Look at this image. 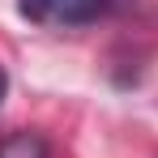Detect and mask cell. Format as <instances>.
Instances as JSON below:
<instances>
[{
    "instance_id": "1",
    "label": "cell",
    "mask_w": 158,
    "mask_h": 158,
    "mask_svg": "<svg viewBox=\"0 0 158 158\" xmlns=\"http://www.w3.org/2000/svg\"><path fill=\"white\" fill-rule=\"evenodd\" d=\"M107 0H22V13L43 26H81L103 13Z\"/></svg>"
},
{
    "instance_id": "2",
    "label": "cell",
    "mask_w": 158,
    "mask_h": 158,
    "mask_svg": "<svg viewBox=\"0 0 158 158\" xmlns=\"http://www.w3.org/2000/svg\"><path fill=\"white\" fill-rule=\"evenodd\" d=\"M0 158H47V141L39 132H9L0 141Z\"/></svg>"
},
{
    "instance_id": "3",
    "label": "cell",
    "mask_w": 158,
    "mask_h": 158,
    "mask_svg": "<svg viewBox=\"0 0 158 158\" xmlns=\"http://www.w3.org/2000/svg\"><path fill=\"white\" fill-rule=\"evenodd\" d=\"M4 90H9V77H4V69H0V103H4Z\"/></svg>"
}]
</instances>
